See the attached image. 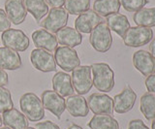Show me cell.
Here are the masks:
<instances>
[{"label":"cell","mask_w":155,"mask_h":129,"mask_svg":"<svg viewBox=\"0 0 155 129\" xmlns=\"http://www.w3.org/2000/svg\"><path fill=\"white\" fill-rule=\"evenodd\" d=\"M93 85L102 92H110L114 87V73L107 63H94L91 66Z\"/></svg>","instance_id":"obj_1"},{"label":"cell","mask_w":155,"mask_h":129,"mask_svg":"<svg viewBox=\"0 0 155 129\" xmlns=\"http://www.w3.org/2000/svg\"><path fill=\"white\" fill-rule=\"evenodd\" d=\"M19 106L22 114L29 121H40L45 117V109L42 101L35 93L28 92L23 94L19 99Z\"/></svg>","instance_id":"obj_2"},{"label":"cell","mask_w":155,"mask_h":129,"mask_svg":"<svg viewBox=\"0 0 155 129\" xmlns=\"http://www.w3.org/2000/svg\"><path fill=\"white\" fill-rule=\"evenodd\" d=\"M89 42L92 48L98 52H107L113 45L110 29L105 22H100L90 32Z\"/></svg>","instance_id":"obj_3"},{"label":"cell","mask_w":155,"mask_h":129,"mask_svg":"<svg viewBox=\"0 0 155 129\" xmlns=\"http://www.w3.org/2000/svg\"><path fill=\"white\" fill-rule=\"evenodd\" d=\"M71 79L74 90L79 95L88 93L93 87L90 66L82 65L77 67L72 71Z\"/></svg>","instance_id":"obj_4"},{"label":"cell","mask_w":155,"mask_h":129,"mask_svg":"<svg viewBox=\"0 0 155 129\" xmlns=\"http://www.w3.org/2000/svg\"><path fill=\"white\" fill-rule=\"evenodd\" d=\"M153 31L149 27L133 26L125 32L122 39L124 45L131 48H139L147 45L152 40Z\"/></svg>","instance_id":"obj_5"},{"label":"cell","mask_w":155,"mask_h":129,"mask_svg":"<svg viewBox=\"0 0 155 129\" xmlns=\"http://www.w3.org/2000/svg\"><path fill=\"white\" fill-rule=\"evenodd\" d=\"M54 59L56 64L66 73L72 72L73 70L79 67L81 64L80 57L78 52L73 48L61 46L56 48L54 52Z\"/></svg>","instance_id":"obj_6"},{"label":"cell","mask_w":155,"mask_h":129,"mask_svg":"<svg viewBox=\"0 0 155 129\" xmlns=\"http://www.w3.org/2000/svg\"><path fill=\"white\" fill-rule=\"evenodd\" d=\"M47 15L40 25L46 30L51 31V33H56L61 28L65 27L69 20V14L62 7L51 8Z\"/></svg>","instance_id":"obj_7"},{"label":"cell","mask_w":155,"mask_h":129,"mask_svg":"<svg viewBox=\"0 0 155 129\" xmlns=\"http://www.w3.org/2000/svg\"><path fill=\"white\" fill-rule=\"evenodd\" d=\"M1 40L3 45L12 49L16 51H24L29 48V42L28 37L22 30L19 29H8L2 33Z\"/></svg>","instance_id":"obj_8"},{"label":"cell","mask_w":155,"mask_h":129,"mask_svg":"<svg viewBox=\"0 0 155 129\" xmlns=\"http://www.w3.org/2000/svg\"><path fill=\"white\" fill-rule=\"evenodd\" d=\"M30 60L33 67L41 72H52L56 70L54 55L51 52L42 49H35L31 51Z\"/></svg>","instance_id":"obj_9"},{"label":"cell","mask_w":155,"mask_h":129,"mask_svg":"<svg viewBox=\"0 0 155 129\" xmlns=\"http://www.w3.org/2000/svg\"><path fill=\"white\" fill-rule=\"evenodd\" d=\"M87 105L95 114H113L114 100L105 93H93L87 98Z\"/></svg>","instance_id":"obj_10"},{"label":"cell","mask_w":155,"mask_h":129,"mask_svg":"<svg viewBox=\"0 0 155 129\" xmlns=\"http://www.w3.org/2000/svg\"><path fill=\"white\" fill-rule=\"evenodd\" d=\"M41 101L44 109L52 113L57 118L61 117V114L65 111V99L54 90H45L42 93Z\"/></svg>","instance_id":"obj_11"},{"label":"cell","mask_w":155,"mask_h":129,"mask_svg":"<svg viewBox=\"0 0 155 129\" xmlns=\"http://www.w3.org/2000/svg\"><path fill=\"white\" fill-rule=\"evenodd\" d=\"M137 99V94L130 87H126L114 100V111L117 114H125L133 109Z\"/></svg>","instance_id":"obj_12"},{"label":"cell","mask_w":155,"mask_h":129,"mask_svg":"<svg viewBox=\"0 0 155 129\" xmlns=\"http://www.w3.org/2000/svg\"><path fill=\"white\" fill-rule=\"evenodd\" d=\"M133 64L135 68L145 77L155 73V59L150 55V52L144 50H140L134 52Z\"/></svg>","instance_id":"obj_13"},{"label":"cell","mask_w":155,"mask_h":129,"mask_svg":"<svg viewBox=\"0 0 155 129\" xmlns=\"http://www.w3.org/2000/svg\"><path fill=\"white\" fill-rule=\"evenodd\" d=\"M5 12H6L10 22L16 25L22 23L27 15L23 0H6L5 1Z\"/></svg>","instance_id":"obj_14"},{"label":"cell","mask_w":155,"mask_h":129,"mask_svg":"<svg viewBox=\"0 0 155 129\" xmlns=\"http://www.w3.org/2000/svg\"><path fill=\"white\" fill-rule=\"evenodd\" d=\"M102 18L93 10L81 14L75 21V28L80 33H90L92 29L102 22Z\"/></svg>","instance_id":"obj_15"},{"label":"cell","mask_w":155,"mask_h":129,"mask_svg":"<svg viewBox=\"0 0 155 129\" xmlns=\"http://www.w3.org/2000/svg\"><path fill=\"white\" fill-rule=\"evenodd\" d=\"M67 111L72 117H86L89 113V108L86 99L81 95H71L65 100Z\"/></svg>","instance_id":"obj_16"},{"label":"cell","mask_w":155,"mask_h":129,"mask_svg":"<svg viewBox=\"0 0 155 129\" xmlns=\"http://www.w3.org/2000/svg\"><path fill=\"white\" fill-rule=\"evenodd\" d=\"M53 90L62 97H69L74 94L75 90L72 84L71 76L66 72H57L52 77Z\"/></svg>","instance_id":"obj_17"},{"label":"cell","mask_w":155,"mask_h":129,"mask_svg":"<svg viewBox=\"0 0 155 129\" xmlns=\"http://www.w3.org/2000/svg\"><path fill=\"white\" fill-rule=\"evenodd\" d=\"M2 122L10 129H25L29 123L27 117L15 108L2 113Z\"/></svg>","instance_id":"obj_18"},{"label":"cell","mask_w":155,"mask_h":129,"mask_svg":"<svg viewBox=\"0 0 155 129\" xmlns=\"http://www.w3.org/2000/svg\"><path fill=\"white\" fill-rule=\"evenodd\" d=\"M32 40L38 49L53 51L57 48L56 37L46 29H38L32 33Z\"/></svg>","instance_id":"obj_19"},{"label":"cell","mask_w":155,"mask_h":129,"mask_svg":"<svg viewBox=\"0 0 155 129\" xmlns=\"http://www.w3.org/2000/svg\"><path fill=\"white\" fill-rule=\"evenodd\" d=\"M57 43L69 48H75L81 44L82 36L75 28L65 26L55 33Z\"/></svg>","instance_id":"obj_20"},{"label":"cell","mask_w":155,"mask_h":129,"mask_svg":"<svg viewBox=\"0 0 155 129\" xmlns=\"http://www.w3.org/2000/svg\"><path fill=\"white\" fill-rule=\"evenodd\" d=\"M22 64L18 51L6 47L0 48V68L3 70H17Z\"/></svg>","instance_id":"obj_21"},{"label":"cell","mask_w":155,"mask_h":129,"mask_svg":"<svg viewBox=\"0 0 155 129\" xmlns=\"http://www.w3.org/2000/svg\"><path fill=\"white\" fill-rule=\"evenodd\" d=\"M105 22L110 30L114 31L120 37H123L125 32L131 27L127 17L118 13L107 17Z\"/></svg>","instance_id":"obj_22"},{"label":"cell","mask_w":155,"mask_h":129,"mask_svg":"<svg viewBox=\"0 0 155 129\" xmlns=\"http://www.w3.org/2000/svg\"><path fill=\"white\" fill-rule=\"evenodd\" d=\"M120 10V3L118 0H95L93 4V11L100 17H109L117 14Z\"/></svg>","instance_id":"obj_23"},{"label":"cell","mask_w":155,"mask_h":129,"mask_svg":"<svg viewBox=\"0 0 155 129\" xmlns=\"http://www.w3.org/2000/svg\"><path fill=\"white\" fill-rule=\"evenodd\" d=\"M87 126L90 129H119L118 121L110 114H95Z\"/></svg>","instance_id":"obj_24"},{"label":"cell","mask_w":155,"mask_h":129,"mask_svg":"<svg viewBox=\"0 0 155 129\" xmlns=\"http://www.w3.org/2000/svg\"><path fill=\"white\" fill-rule=\"evenodd\" d=\"M24 6L28 13H30L37 22L48 13V5L46 0H23Z\"/></svg>","instance_id":"obj_25"},{"label":"cell","mask_w":155,"mask_h":129,"mask_svg":"<svg viewBox=\"0 0 155 129\" xmlns=\"http://www.w3.org/2000/svg\"><path fill=\"white\" fill-rule=\"evenodd\" d=\"M133 20L137 26H155V7L140 9L134 14Z\"/></svg>","instance_id":"obj_26"},{"label":"cell","mask_w":155,"mask_h":129,"mask_svg":"<svg viewBox=\"0 0 155 129\" xmlns=\"http://www.w3.org/2000/svg\"><path fill=\"white\" fill-rule=\"evenodd\" d=\"M140 110L147 121L155 119V95L147 92L140 97Z\"/></svg>","instance_id":"obj_27"},{"label":"cell","mask_w":155,"mask_h":129,"mask_svg":"<svg viewBox=\"0 0 155 129\" xmlns=\"http://www.w3.org/2000/svg\"><path fill=\"white\" fill-rule=\"evenodd\" d=\"M90 0H66L65 10L71 15H81L89 10Z\"/></svg>","instance_id":"obj_28"},{"label":"cell","mask_w":155,"mask_h":129,"mask_svg":"<svg viewBox=\"0 0 155 129\" xmlns=\"http://www.w3.org/2000/svg\"><path fill=\"white\" fill-rule=\"evenodd\" d=\"M12 108H14V103L10 90L0 88V113H4Z\"/></svg>","instance_id":"obj_29"},{"label":"cell","mask_w":155,"mask_h":129,"mask_svg":"<svg viewBox=\"0 0 155 129\" xmlns=\"http://www.w3.org/2000/svg\"><path fill=\"white\" fill-rule=\"evenodd\" d=\"M120 6L128 12H137L148 3L147 0H118Z\"/></svg>","instance_id":"obj_30"},{"label":"cell","mask_w":155,"mask_h":129,"mask_svg":"<svg viewBox=\"0 0 155 129\" xmlns=\"http://www.w3.org/2000/svg\"><path fill=\"white\" fill-rule=\"evenodd\" d=\"M11 28V22L7 17V14L3 9L0 8V31H6Z\"/></svg>","instance_id":"obj_31"},{"label":"cell","mask_w":155,"mask_h":129,"mask_svg":"<svg viewBox=\"0 0 155 129\" xmlns=\"http://www.w3.org/2000/svg\"><path fill=\"white\" fill-rule=\"evenodd\" d=\"M144 84H145V87H147V89L148 90V92L155 95V73L147 77Z\"/></svg>","instance_id":"obj_32"},{"label":"cell","mask_w":155,"mask_h":129,"mask_svg":"<svg viewBox=\"0 0 155 129\" xmlns=\"http://www.w3.org/2000/svg\"><path fill=\"white\" fill-rule=\"evenodd\" d=\"M35 129H60V127L51 121H46L43 122H38L35 126Z\"/></svg>","instance_id":"obj_33"},{"label":"cell","mask_w":155,"mask_h":129,"mask_svg":"<svg viewBox=\"0 0 155 129\" xmlns=\"http://www.w3.org/2000/svg\"><path fill=\"white\" fill-rule=\"evenodd\" d=\"M128 129H149L140 119H133L128 124Z\"/></svg>","instance_id":"obj_34"},{"label":"cell","mask_w":155,"mask_h":129,"mask_svg":"<svg viewBox=\"0 0 155 129\" xmlns=\"http://www.w3.org/2000/svg\"><path fill=\"white\" fill-rule=\"evenodd\" d=\"M8 82H9L8 74L6 73L5 70L0 68V88H4L8 84Z\"/></svg>","instance_id":"obj_35"},{"label":"cell","mask_w":155,"mask_h":129,"mask_svg":"<svg viewBox=\"0 0 155 129\" xmlns=\"http://www.w3.org/2000/svg\"><path fill=\"white\" fill-rule=\"evenodd\" d=\"M66 0H46L48 5L51 6L52 8H61L64 6Z\"/></svg>","instance_id":"obj_36"},{"label":"cell","mask_w":155,"mask_h":129,"mask_svg":"<svg viewBox=\"0 0 155 129\" xmlns=\"http://www.w3.org/2000/svg\"><path fill=\"white\" fill-rule=\"evenodd\" d=\"M149 52L150 55L153 56V58L155 59V39L151 40V43L149 45Z\"/></svg>","instance_id":"obj_37"},{"label":"cell","mask_w":155,"mask_h":129,"mask_svg":"<svg viewBox=\"0 0 155 129\" xmlns=\"http://www.w3.org/2000/svg\"><path fill=\"white\" fill-rule=\"evenodd\" d=\"M68 129H82V128L80 125H77V124H72Z\"/></svg>","instance_id":"obj_38"},{"label":"cell","mask_w":155,"mask_h":129,"mask_svg":"<svg viewBox=\"0 0 155 129\" xmlns=\"http://www.w3.org/2000/svg\"><path fill=\"white\" fill-rule=\"evenodd\" d=\"M151 129H155V119L152 121V124H151Z\"/></svg>","instance_id":"obj_39"},{"label":"cell","mask_w":155,"mask_h":129,"mask_svg":"<svg viewBox=\"0 0 155 129\" xmlns=\"http://www.w3.org/2000/svg\"><path fill=\"white\" fill-rule=\"evenodd\" d=\"M2 124H3V122H2V117H1V114H0V127H1Z\"/></svg>","instance_id":"obj_40"},{"label":"cell","mask_w":155,"mask_h":129,"mask_svg":"<svg viewBox=\"0 0 155 129\" xmlns=\"http://www.w3.org/2000/svg\"><path fill=\"white\" fill-rule=\"evenodd\" d=\"M0 129H10V128H8V127H0Z\"/></svg>","instance_id":"obj_41"},{"label":"cell","mask_w":155,"mask_h":129,"mask_svg":"<svg viewBox=\"0 0 155 129\" xmlns=\"http://www.w3.org/2000/svg\"><path fill=\"white\" fill-rule=\"evenodd\" d=\"M25 129H35V128H33V127H29V126H28V127H27V128H25Z\"/></svg>","instance_id":"obj_42"}]
</instances>
